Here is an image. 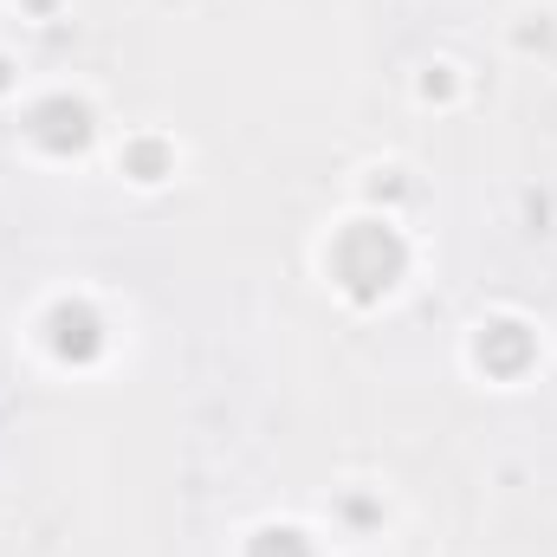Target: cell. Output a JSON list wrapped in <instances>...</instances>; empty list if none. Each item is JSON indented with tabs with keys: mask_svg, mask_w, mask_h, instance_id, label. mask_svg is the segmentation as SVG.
I'll return each mask as SVG.
<instances>
[{
	"mask_svg": "<svg viewBox=\"0 0 557 557\" xmlns=\"http://www.w3.org/2000/svg\"><path fill=\"white\" fill-rule=\"evenodd\" d=\"M403 267V247H396V234L389 227H357L344 247H337V273L350 278V292H376V285H389Z\"/></svg>",
	"mask_w": 557,
	"mask_h": 557,
	"instance_id": "obj_1",
	"label": "cell"
},
{
	"mask_svg": "<svg viewBox=\"0 0 557 557\" xmlns=\"http://www.w3.org/2000/svg\"><path fill=\"white\" fill-rule=\"evenodd\" d=\"M52 324H59V350H78V357H85V350L98 344V337H91V318H85V311H59Z\"/></svg>",
	"mask_w": 557,
	"mask_h": 557,
	"instance_id": "obj_2",
	"label": "cell"
},
{
	"mask_svg": "<svg viewBox=\"0 0 557 557\" xmlns=\"http://www.w3.org/2000/svg\"><path fill=\"white\" fill-rule=\"evenodd\" d=\"M486 344H493V357H499V363H519V350H525L519 337H506V324H499V337H486Z\"/></svg>",
	"mask_w": 557,
	"mask_h": 557,
	"instance_id": "obj_4",
	"label": "cell"
},
{
	"mask_svg": "<svg viewBox=\"0 0 557 557\" xmlns=\"http://www.w3.org/2000/svg\"><path fill=\"white\" fill-rule=\"evenodd\" d=\"M253 557H305V545H298L292 532H267V539L253 545Z\"/></svg>",
	"mask_w": 557,
	"mask_h": 557,
	"instance_id": "obj_3",
	"label": "cell"
}]
</instances>
